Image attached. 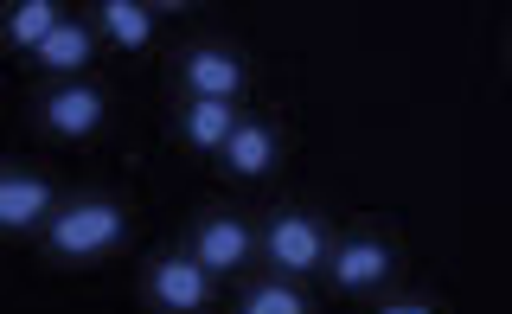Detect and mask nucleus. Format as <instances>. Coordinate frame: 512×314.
I'll return each mask as SVG.
<instances>
[{
	"label": "nucleus",
	"mask_w": 512,
	"mask_h": 314,
	"mask_svg": "<svg viewBox=\"0 0 512 314\" xmlns=\"http://www.w3.org/2000/svg\"><path fill=\"white\" fill-rule=\"evenodd\" d=\"M372 314H436L423 302V295H397V302H384V308H372Z\"/></svg>",
	"instance_id": "15"
},
{
	"label": "nucleus",
	"mask_w": 512,
	"mask_h": 314,
	"mask_svg": "<svg viewBox=\"0 0 512 314\" xmlns=\"http://www.w3.org/2000/svg\"><path fill=\"white\" fill-rule=\"evenodd\" d=\"M256 250H263V263L276 276H314V270H327V257H333V238H327V225H320L314 212H276L263 231H256Z\"/></svg>",
	"instance_id": "2"
},
{
	"label": "nucleus",
	"mask_w": 512,
	"mask_h": 314,
	"mask_svg": "<svg viewBox=\"0 0 512 314\" xmlns=\"http://www.w3.org/2000/svg\"><path fill=\"white\" fill-rule=\"evenodd\" d=\"M103 116H109V97H103V84H90V77H71V84H52L39 97V129L45 135H58V141H84L103 129Z\"/></svg>",
	"instance_id": "5"
},
{
	"label": "nucleus",
	"mask_w": 512,
	"mask_h": 314,
	"mask_svg": "<svg viewBox=\"0 0 512 314\" xmlns=\"http://www.w3.org/2000/svg\"><path fill=\"white\" fill-rule=\"evenodd\" d=\"M39 244H45V257H58V263L109 257V250L128 244V212L116 206V199H96V193H84V199H58V212L45 218Z\"/></svg>",
	"instance_id": "1"
},
{
	"label": "nucleus",
	"mask_w": 512,
	"mask_h": 314,
	"mask_svg": "<svg viewBox=\"0 0 512 314\" xmlns=\"http://www.w3.org/2000/svg\"><path fill=\"white\" fill-rule=\"evenodd\" d=\"M276 154H282V129L269 116H244L218 161H224V174H237V180H263L269 167H276Z\"/></svg>",
	"instance_id": "9"
},
{
	"label": "nucleus",
	"mask_w": 512,
	"mask_h": 314,
	"mask_svg": "<svg viewBox=\"0 0 512 314\" xmlns=\"http://www.w3.org/2000/svg\"><path fill=\"white\" fill-rule=\"evenodd\" d=\"M58 0H13L7 13H0V39L13 45V52H39L45 39L58 33Z\"/></svg>",
	"instance_id": "12"
},
{
	"label": "nucleus",
	"mask_w": 512,
	"mask_h": 314,
	"mask_svg": "<svg viewBox=\"0 0 512 314\" xmlns=\"http://www.w3.org/2000/svg\"><path fill=\"white\" fill-rule=\"evenodd\" d=\"M90 58H96V26L90 20H58V33L32 52V65L45 77H64V84H71V77H84Z\"/></svg>",
	"instance_id": "10"
},
{
	"label": "nucleus",
	"mask_w": 512,
	"mask_h": 314,
	"mask_svg": "<svg viewBox=\"0 0 512 314\" xmlns=\"http://www.w3.org/2000/svg\"><path fill=\"white\" fill-rule=\"evenodd\" d=\"M237 314H314V302L288 276H263V282H250V289H244Z\"/></svg>",
	"instance_id": "14"
},
{
	"label": "nucleus",
	"mask_w": 512,
	"mask_h": 314,
	"mask_svg": "<svg viewBox=\"0 0 512 314\" xmlns=\"http://www.w3.org/2000/svg\"><path fill=\"white\" fill-rule=\"evenodd\" d=\"M237 103H218V97H186L180 109V141L186 148H199V154H224V141H231L237 129Z\"/></svg>",
	"instance_id": "11"
},
{
	"label": "nucleus",
	"mask_w": 512,
	"mask_h": 314,
	"mask_svg": "<svg viewBox=\"0 0 512 314\" xmlns=\"http://www.w3.org/2000/svg\"><path fill=\"white\" fill-rule=\"evenodd\" d=\"M192 257L205 263L212 276H237L244 263H256V225L237 212H205L199 225H192Z\"/></svg>",
	"instance_id": "6"
},
{
	"label": "nucleus",
	"mask_w": 512,
	"mask_h": 314,
	"mask_svg": "<svg viewBox=\"0 0 512 314\" xmlns=\"http://www.w3.org/2000/svg\"><path fill=\"white\" fill-rule=\"evenodd\" d=\"M58 212V186L32 167H0V231H45Z\"/></svg>",
	"instance_id": "8"
},
{
	"label": "nucleus",
	"mask_w": 512,
	"mask_h": 314,
	"mask_svg": "<svg viewBox=\"0 0 512 314\" xmlns=\"http://www.w3.org/2000/svg\"><path fill=\"white\" fill-rule=\"evenodd\" d=\"M180 84L186 97H218V103H237L250 84V65L231 52V45H192L180 58Z\"/></svg>",
	"instance_id": "7"
},
{
	"label": "nucleus",
	"mask_w": 512,
	"mask_h": 314,
	"mask_svg": "<svg viewBox=\"0 0 512 314\" xmlns=\"http://www.w3.org/2000/svg\"><path fill=\"white\" fill-rule=\"evenodd\" d=\"M96 26H103V39L122 45V52L154 45V7H141V0H103V7H96Z\"/></svg>",
	"instance_id": "13"
},
{
	"label": "nucleus",
	"mask_w": 512,
	"mask_h": 314,
	"mask_svg": "<svg viewBox=\"0 0 512 314\" xmlns=\"http://www.w3.org/2000/svg\"><path fill=\"white\" fill-rule=\"evenodd\" d=\"M141 295H148L154 314H205L212 308V270H205L192 250H167V257H154V270L141 276Z\"/></svg>",
	"instance_id": "3"
},
{
	"label": "nucleus",
	"mask_w": 512,
	"mask_h": 314,
	"mask_svg": "<svg viewBox=\"0 0 512 314\" xmlns=\"http://www.w3.org/2000/svg\"><path fill=\"white\" fill-rule=\"evenodd\" d=\"M327 276H333V289H346V295H372L397 276V244L378 238V231H352V238L333 244Z\"/></svg>",
	"instance_id": "4"
},
{
	"label": "nucleus",
	"mask_w": 512,
	"mask_h": 314,
	"mask_svg": "<svg viewBox=\"0 0 512 314\" xmlns=\"http://www.w3.org/2000/svg\"><path fill=\"white\" fill-rule=\"evenodd\" d=\"M506 58H512V52H506Z\"/></svg>",
	"instance_id": "16"
}]
</instances>
